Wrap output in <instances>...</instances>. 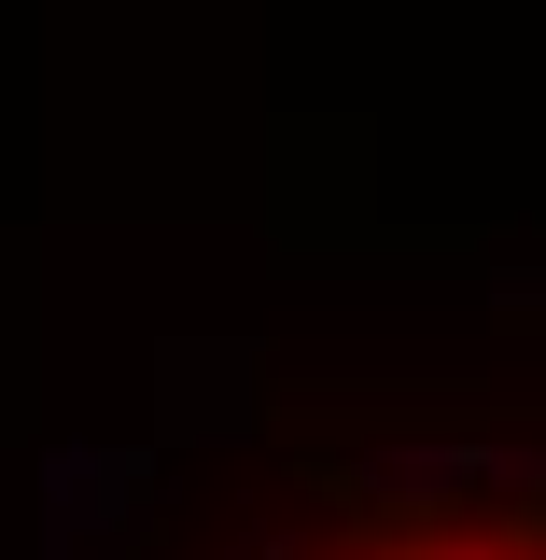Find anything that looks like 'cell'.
I'll return each instance as SVG.
<instances>
[{
    "label": "cell",
    "mask_w": 546,
    "mask_h": 560,
    "mask_svg": "<svg viewBox=\"0 0 546 560\" xmlns=\"http://www.w3.org/2000/svg\"><path fill=\"white\" fill-rule=\"evenodd\" d=\"M154 378H169V407H154L169 434H239V420H253V350H239V337H210V350L183 337Z\"/></svg>",
    "instance_id": "2"
},
{
    "label": "cell",
    "mask_w": 546,
    "mask_h": 560,
    "mask_svg": "<svg viewBox=\"0 0 546 560\" xmlns=\"http://www.w3.org/2000/svg\"><path fill=\"white\" fill-rule=\"evenodd\" d=\"M490 308H504V323H546V267H504V280H490Z\"/></svg>",
    "instance_id": "3"
},
{
    "label": "cell",
    "mask_w": 546,
    "mask_h": 560,
    "mask_svg": "<svg viewBox=\"0 0 546 560\" xmlns=\"http://www.w3.org/2000/svg\"><path fill=\"white\" fill-rule=\"evenodd\" d=\"M140 490H154V448H127V434H57L43 448V560H84V547H113L140 518Z\"/></svg>",
    "instance_id": "1"
},
{
    "label": "cell",
    "mask_w": 546,
    "mask_h": 560,
    "mask_svg": "<svg viewBox=\"0 0 546 560\" xmlns=\"http://www.w3.org/2000/svg\"><path fill=\"white\" fill-rule=\"evenodd\" d=\"M407 560H533V547H490V533H449V547H407Z\"/></svg>",
    "instance_id": "4"
}]
</instances>
